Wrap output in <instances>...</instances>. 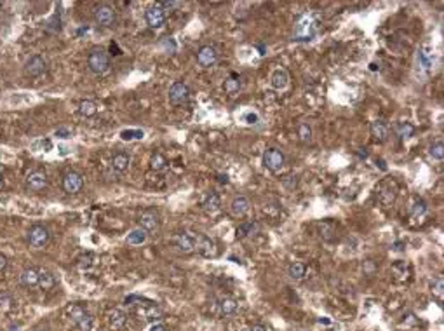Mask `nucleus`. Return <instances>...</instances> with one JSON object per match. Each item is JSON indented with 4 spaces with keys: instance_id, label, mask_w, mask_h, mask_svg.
Returning a JSON list of instances; mask_svg holds the SVG:
<instances>
[{
    "instance_id": "nucleus-1",
    "label": "nucleus",
    "mask_w": 444,
    "mask_h": 331,
    "mask_svg": "<svg viewBox=\"0 0 444 331\" xmlns=\"http://www.w3.org/2000/svg\"><path fill=\"white\" fill-rule=\"evenodd\" d=\"M87 68L96 75H105L110 72V56L103 49H93L87 56Z\"/></svg>"
},
{
    "instance_id": "nucleus-2",
    "label": "nucleus",
    "mask_w": 444,
    "mask_h": 331,
    "mask_svg": "<svg viewBox=\"0 0 444 331\" xmlns=\"http://www.w3.org/2000/svg\"><path fill=\"white\" fill-rule=\"evenodd\" d=\"M194 242H195V251L200 253L202 256H206V258H213L218 253L216 242L211 237L204 235V233H194Z\"/></svg>"
},
{
    "instance_id": "nucleus-3",
    "label": "nucleus",
    "mask_w": 444,
    "mask_h": 331,
    "mask_svg": "<svg viewBox=\"0 0 444 331\" xmlns=\"http://www.w3.org/2000/svg\"><path fill=\"white\" fill-rule=\"evenodd\" d=\"M284 153L277 149H268L263 153V166L272 173H277L284 167Z\"/></svg>"
},
{
    "instance_id": "nucleus-4",
    "label": "nucleus",
    "mask_w": 444,
    "mask_h": 331,
    "mask_svg": "<svg viewBox=\"0 0 444 331\" xmlns=\"http://www.w3.org/2000/svg\"><path fill=\"white\" fill-rule=\"evenodd\" d=\"M190 98V89L185 82H174L169 87V101L173 105H183Z\"/></svg>"
},
{
    "instance_id": "nucleus-5",
    "label": "nucleus",
    "mask_w": 444,
    "mask_h": 331,
    "mask_svg": "<svg viewBox=\"0 0 444 331\" xmlns=\"http://www.w3.org/2000/svg\"><path fill=\"white\" fill-rule=\"evenodd\" d=\"M49 241V230L42 225H33L28 230V242L30 246L33 248H42Z\"/></svg>"
},
{
    "instance_id": "nucleus-6",
    "label": "nucleus",
    "mask_w": 444,
    "mask_h": 331,
    "mask_svg": "<svg viewBox=\"0 0 444 331\" xmlns=\"http://www.w3.org/2000/svg\"><path fill=\"white\" fill-rule=\"evenodd\" d=\"M94 21H96L99 26H112L115 21L114 7H110V5H106V4L98 5V7L94 9Z\"/></svg>"
},
{
    "instance_id": "nucleus-7",
    "label": "nucleus",
    "mask_w": 444,
    "mask_h": 331,
    "mask_svg": "<svg viewBox=\"0 0 444 331\" xmlns=\"http://www.w3.org/2000/svg\"><path fill=\"white\" fill-rule=\"evenodd\" d=\"M145 19H147L148 26H152V28H161V26H164V23H165L164 9H162L159 4L148 7L147 13H145Z\"/></svg>"
},
{
    "instance_id": "nucleus-8",
    "label": "nucleus",
    "mask_w": 444,
    "mask_h": 331,
    "mask_svg": "<svg viewBox=\"0 0 444 331\" xmlns=\"http://www.w3.org/2000/svg\"><path fill=\"white\" fill-rule=\"evenodd\" d=\"M84 187V178L75 171H68L63 176V188L66 194H77Z\"/></svg>"
},
{
    "instance_id": "nucleus-9",
    "label": "nucleus",
    "mask_w": 444,
    "mask_h": 331,
    "mask_svg": "<svg viewBox=\"0 0 444 331\" xmlns=\"http://www.w3.org/2000/svg\"><path fill=\"white\" fill-rule=\"evenodd\" d=\"M46 70H47V65L42 56H32V58L25 63L26 77H40L42 73H46Z\"/></svg>"
},
{
    "instance_id": "nucleus-10",
    "label": "nucleus",
    "mask_w": 444,
    "mask_h": 331,
    "mask_svg": "<svg viewBox=\"0 0 444 331\" xmlns=\"http://www.w3.org/2000/svg\"><path fill=\"white\" fill-rule=\"evenodd\" d=\"M216 60H218V52H216L214 47L202 46L199 51H197V63H199L200 66H204V68L213 66V65L216 63Z\"/></svg>"
},
{
    "instance_id": "nucleus-11",
    "label": "nucleus",
    "mask_w": 444,
    "mask_h": 331,
    "mask_svg": "<svg viewBox=\"0 0 444 331\" xmlns=\"http://www.w3.org/2000/svg\"><path fill=\"white\" fill-rule=\"evenodd\" d=\"M46 185H47V176L44 171L35 169V171H32V173H28V176H26V187H28L30 190L38 192V190H42V188H46Z\"/></svg>"
},
{
    "instance_id": "nucleus-12",
    "label": "nucleus",
    "mask_w": 444,
    "mask_h": 331,
    "mask_svg": "<svg viewBox=\"0 0 444 331\" xmlns=\"http://www.w3.org/2000/svg\"><path fill=\"white\" fill-rule=\"evenodd\" d=\"M174 244H176L178 251L181 253H192L195 251V242H194V233L192 232H181L174 237Z\"/></svg>"
},
{
    "instance_id": "nucleus-13",
    "label": "nucleus",
    "mask_w": 444,
    "mask_h": 331,
    "mask_svg": "<svg viewBox=\"0 0 444 331\" xmlns=\"http://www.w3.org/2000/svg\"><path fill=\"white\" fill-rule=\"evenodd\" d=\"M251 209V202L247 197H235V199L232 200V204H230V213H232L233 216L241 218V216H246L247 213H249Z\"/></svg>"
},
{
    "instance_id": "nucleus-14",
    "label": "nucleus",
    "mask_w": 444,
    "mask_h": 331,
    "mask_svg": "<svg viewBox=\"0 0 444 331\" xmlns=\"http://www.w3.org/2000/svg\"><path fill=\"white\" fill-rule=\"evenodd\" d=\"M138 223H140V229H143L145 232H153V230L159 229V218H157L155 213L152 211H145L141 213L140 220H138Z\"/></svg>"
},
{
    "instance_id": "nucleus-15",
    "label": "nucleus",
    "mask_w": 444,
    "mask_h": 331,
    "mask_svg": "<svg viewBox=\"0 0 444 331\" xmlns=\"http://www.w3.org/2000/svg\"><path fill=\"white\" fill-rule=\"evenodd\" d=\"M288 82H289V75L284 68H277V70H274V73L270 75V85L277 91L286 89V87H288Z\"/></svg>"
},
{
    "instance_id": "nucleus-16",
    "label": "nucleus",
    "mask_w": 444,
    "mask_h": 331,
    "mask_svg": "<svg viewBox=\"0 0 444 331\" xmlns=\"http://www.w3.org/2000/svg\"><path fill=\"white\" fill-rule=\"evenodd\" d=\"M106 317H108V324H110V328H114V330H122V328L126 326L127 314L124 312V310L112 309Z\"/></svg>"
},
{
    "instance_id": "nucleus-17",
    "label": "nucleus",
    "mask_w": 444,
    "mask_h": 331,
    "mask_svg": "<svg viewBox=\"0 0 444 331\" xmlns=\"http://www.w3.org/2000/svg\"><path fill=\"white\" fill-rule=\"evenodd\" d=\"M202 209L206 213H209V215H214V213H218L221 209V199L218 194H207L206 199L202 200Z\"/></svg>"
},
{
    "instance_id": "nucleus-18",
    "label": "nucleus",
    "mask_w": 444,
    "mask_h": 331,
    "mask_svg": "<svg viewBox=\"0 0 444 331\" xmlns=\"http://www.w3.org/2000/svg\"><path fill=\"white\" fill-rule=\"evenodd\" d=\"M19 282L25 288H35L38 286V270L37 268H25L19 276Z\"/></svg>"
},
{
    "instance_id": "nucleus-19",
    "label": "nucleus",
    "mask_w": 444,
    "mask_h": 331,
    "mask_svg": "<svg viewBox=\"0 0 444 331\" xmlns=\"http://www.w3.org/2000/svg\"><path fill=\"white\" fill-rule=\"evenodd\" d=\"M38 286L44 291H49L56 286V276L51 270H38Z\"/></svg>"
},
{
    "instance_id": "nucleus-20",
    "label": "nucleus",
    "mask_w": 444,
    "mask_h": 331,
    "mask_svg": "<svg viewBox=\"0 0 444 331\" xmlns=\"http://www.w3.org/2000/svg\"><path fill=\"white\" fill-rule=\"evenodd\" d=\"M87 314L89 312L82 305H72V307H68L66 309V315H68V319H70V323H72L73 326H77V324L81 323L82 319H84Z\"/></svg>"
},
{
    "instance_id": "nucleus-21",
    "label": "nucleus",
    "mask_w": 444,
    "mask_h": 331,
    "mask_svg": "<svg viewBox=\"0 0 444 331\" xmlns=\"http://www.w3.org/2000/svg\"><path fill=\"white\" fill-rule=\"evenodd\" d=\"M129 164H131V157L124 152L115 153L114 159H112V167L115 171H118V173H124V171L129 169Z\"/></svg>"
},
{
    "instance_id": "nucleus-22",
    "label": "nucleus",
    "mask_w": 444,
    "mask_h": 331,
    "mask_svg": "<svg viewBox=\"0 0 444 331\" xmlns=\"http://www.w3.org/2000/svg\"><path fill=\"white\" fill-rule=\"evenodd\" d=\"M218 312L220 315L227 317V315H233L237 312V301L233 298H221L218 303Z\"/></svg>"
},
{
    "instance_id": "nucleus-23",
    "label": "nucleus",
    "mask_w": 444,
    "mask_h": 331,
    "mask_svg": "<svg viewBox=\"0 0 444 331\" xmlns=\"http://www.w3.org/2000/svg\"><path fill=\"white\" fill-rule=\"evenodd\" d=\"M140 314L143 315L145 321H159V319H162L161 309H159L157 305H153V301H150L147 307L140 309Z\"/></svg>"
},
{
    "instance_id": "nucleus-24",
    "label": "nucleus",
    "mask_w": 444,
    "mask_h": 331,
    "mask_svg": "<svg viewBox=\"0 0 444 331\" xmlns=\"http://www.w3.org/2000/svg\"><path fill=\"white\" fill-rule=\"evenodd\" d=\"M371 134L375 136L378 141H385L387 140V136H389V128H387V124H385L383 120H375V122L371 124Z\"/></svg>"
},
{
    "instance_id": "nucleus-25",
    "label": "nucleus",
    "mask_w": 444,
    "mask_h": 331,
    "mask_svg": "<svg viewBox=\"0 0 444 331\" xmlns=\"http://www.w3.org/2000/svg\"><path fill=\"white\" fill-rule=\"evenodd\" d=\"M147 237H148V233L145 232L143 229H134L127 233V244H131V246H141V244L147 241Z\"/></svg>"
},
{
    "instance_id": "nucleus-26",
    "label": "nucleus",
    "mask_w": 444,
    "mask_h": 331,
    "mask_svg": "<svg viewBox=\"0 0 444 331\" xmlns=\"http://www.w3.org/2000/svg\"><path fill=\"white\" fill-rule=\"evenodd\" d=\"M96 112H98V106L94 101L84 99V101H81V105H79V114H81L82 117H93V115H96Z\"/></svg>"
},
{
    "instance_id": "nucleus-27",
    "label": "nucleus",
    "mask_w": 444,
    "mask_h": 331,
    "mask_svg": "<svg viewBox=\"0 0 444 331\" xmlns=\"http://www.w3.org/2000/svg\"><path fill=\"white\" fill-rule=\"evenodd\" d=\"M305 272H307V268H305V265L300 264V262H295V264H291V265H289V268H288L289 277H291V279H295V281L303 279Z\"/></svg>"
},
{
    "instance_id": "nucleus-28",
    "label": "nucleus",
    "mask_w": 444,
    "mask_h": 331,
    "mask_svg": "<svg viewBox=\"0 0 444 331\" xmlns=\"http://www.w3.org/2000/svg\"><path fill=\"white\" fill-rule=\"evenodd\" d=\"M223 89H225V93H227V94L239 93V91H241V81H239L235 75L229 77V79L225 81V84H223Z\"/></svg>"
},
{
    "instance_id": "nucleus-29",
    "label": "nucleus",
    "mask_w": 444,
    "mask_h": 331,
    "mask_svg": "<svg viewBox=\"0 0 444 331\" xmlns=\"http://www.w3.org/2000/svg\"><path fill=\"white\" fill-rule=\"evenodd\" d=\"M260 230V225L258 223H244V225H241L239 229H237V237H247V235H254V233Z\"/></svg>"
},
{
    "instance_id": "nucleus-30",
    "label": "nucleus",
    "mask_w": 444,
    "mask_h": 331,
    "mask_svg": "<svg viewBox=\"0 0 444 331\" xmlns=\"http://www.w3.org/2000/svg\"><path fill=\"white\" fill-rule=\"evenodd\" d=\"M428 155H430L434 161L441 162L444 159V147H443V141H436L434 145H430L428 149Z\"/></svg>"
},
{
    "instance_id": "nucleus-31",
    "label": "nucleus",
    "mask_w": 444,
    "mask_h": 331,
    "mask_svg": "<svg viewBox=\"0 0 444 331\" xmlns=\"http://www.w3.org/2000/svg\"><path fill=\"white\" fill-rule=\"evenodd\" d=\"M165 164H167V161H165L162 153H153L152 159H150V167L153 171H162L165 167Z\"/></svg>"
},
{
    "instance_id": "nucleus-32",
    "label": "nucleus",
    "mask_w": 444,
    "mask_h": 331,
    "mask_svg": "<svg viewBox=\"0 0 444 331\" xmlns=\"http://www.w3.org/2000/svg\"><path fill=\"white\" fill-rule=\"evenodd\" d=\"M145 136V132L141 129H126V131L120 132V138L124 141H131V140H141Z\"/></svg>"
},
{
    "instance_id": "nucleus-33",
    "label": "nucleus",
    "mask_w": 444,
    "mask_h": 331,
    "mask_svg": "<svg viewBox=\"0 0 444 331\" xmlns=\"http://www.w3.org/2000/svg\"><path fill=\"white\" fill-rule=\"evenodd\" d=\"M425 213H427V204L423 202V200H416V202L413 204V208H411V216L422 218Z\"/></svg>"
},
{
    "instance_id": "nucleus-34",
    "label": "nucleus",
    "mask_w": 444,
    "mask_h": 331,
    "mask_svg": "<svg viewBox=\"0 0 444 331\" xmlns=\"http://www.w3.org/2000/svg\"><path fill=\"white\" fill-rule=\"evenodd\" d=\"M298 136H300V140L305 141V143L312 140V129H310L309 124L301 122L300 126H298Z\"/></svg>"
},
{
    "instance_id": "nucleus-35",
    "label": "nucleus",
    "mask_w": 444,
    "mask_h": 331,
    "mask_svg": "<svg viewBox=\"0 0 444 331\" xmlns=\"http://www.w3.org/2000/svg\"><path fill=\"white\" fill-rule=\"evenodd\" d=\"M414 128L411 126V124H397V128H395V132H397V136H401V138H410L411 134H413Z\"/></svg>"
},
{
    "instance_id": "nucleus-36",
    "label": "nucleus",
    "mask_w": 444,
    "mask_h": 331,
    "mask_svg": "<svg viewBox=\"0 0 444 331\" xmlns=\"http://www.w3.org/2000/svg\"><path fill=\"white\" fill-rule=\"evenodd\" d=\"M75 328H77V330H79V331H91V328H93V315H91V314H87L84 319H82L81 323L77 324Z\"/></svg>"
},
{
    "instance_id": "nucleus-37",
    "label": "nucleus",
    "mask_w": 444,
    "mask_h": 331,
    "mask_svg": "<svg viewBox=\"0 0 444 331\" xmlns=\"http://www.w3.org/2000/svg\"><path fill=\"white\" fill-rule=\"evenodd\" d=\"M443 289H444V281H443V277H436V279L432 281V291L437 295V297H443Z\"/></svg>"
},
{
    "instance_id": "nucleus-38",
    "label": "nucleus",
    "mask_w": 444,
    "mask_h": 331,
    "mask_svg": "<svg viewBox=\"0 0 444 331\" xmlns=\"http://www.w3.org/2000/svg\"><path fill=\"white\" fill-rule=\"evenodd\" d=\"M395 199V192L392 190V187H389L387 190H381V194H380V200L383 204H390L392 200Z\"/></svg>"
},
{
    "instance_id": "nucleus-39",
    "label": "nucleus",
    "mask_w": 444,
    "mask_h": 331,
    "mask_svg": "<svg viewBox=\"0 0 444 331\" xmlns=\"http://www.w3.org/2000/svg\"><path fill=\"white\" fill-rule=\"evenodd\" d=\"M13 298L11 295H0V310H9L13 307Z\"/></svg>"
},
{
    "instance_id": "nucleus-40",
    "label": "nucleus",
    "mask_w": 444,
    "mask_h": 331,
    "mask_svg": "<svg viewBox=\"0 0 444 331\" xmlns=\"http://www.w3.org/2000/svg\"><path fill=\"white\" fill-rule=\"evenodd\" d=\"M161 44H164V46L167 47V49H165L167 52H174V51H176V44H174L173 40H171V38H164V40H162Z\"/></svg>"
},
{
    "instance_id": "nucleus-41",
    "label": "nucleus",
    "mask_w": 444,
    "mask_h": 331,
    "mask_svg": "<svg viewBox=\"0 0 444 331\" xmlns=\"http://www.w3.org/2000/svg\"><path fill=\"white\" fill-rule=\"evenodd\" d=\"M159 5H161V7L164 9V13H165L167 9H176V7H180L181 4H180V2H161Z\"/></svg>"
},
{
    "instance_id": "nucleus-42",
    "label": "nucleus",
    "mask_w": 444,
    "mask_h": 331,
    "mask_svg": "<svg viewBox=\"0 0 444 331\" xmlns=\"http://www.w3.org/2000/svg\"><path fill=\"white\" fill-rule=\"evenodd\" d=\"M5 268H7V256L4 253H0V277L5 272Z\"/></svg>"
},
{
    "instance_id": "nucleus-43",
    "label": "nucleus",
    "mask_w": 444,
    "mask_h": 331,
    "mask_svg": "<svg viewBox=\"0 0 444 331\" xmlns=\"http://www.w3.org/2000/svg\"><path fill=\"white\" fill-rule=\"evenodd\" d=\"M56 136H58V138H70L72 132L68 131V129H65V128H59L58 131H56Z\"/></svg>"
},
{
    "instance_id": "nucleus-44",
    "label": "nucleus",
    "mask_w": 444,
    "mask_h": 331,
    "mask_svg": "<svg viewBox=\"0 0 444 331\" xmlns=\"http://www.w3.org/2000/svg\"><path fill=\"white\" fill-rule=\"evenodd\" d=\"M150 331H167V328H165L162 323H155V324H152Z\"/></svg>"
},
{
    "instance_id": "nucleus-45",
    "label": "nucleus",
    "mask_w": 444,
    "mask_h": 331,
    "mask_svg": "<svg viewBox=\"0 0 444 331\" xmlns=\"http://www.w3.org/2000/svg\"><path fill=\"white\" fill-rule=\"evenodd\" d=\"M244 119L247 120L249 124H254V122H258V115H256V114H247Z\"/></svg>"
},
{
    "instance_id": "nucleus-46",
    "label": "nucleus",
    "mask_w": 444,
    "mask_h": 331,
    "mask_svg": "<svg viewBox=\"0 0 444 331\" xmlns=\"http://www.w3.org/2000/svg\"><path fill=\"white\" fill-rule=\"evenodd\" d=\"M244 331H266V328L262 326V324H253V326L247 328V330H244Z\"/></svg>"
},
{
    "instance_id": "nucleus-47",
    "label": "nucleus",
    "mask_w": 444,
    "mask_h": 331,
    "mask_svg": "<svg viewBox=\"0 0 444 331\" xmlns=\"http://www.w3.org/2000/svg\"><path fill=\"white\" fill-rule=\"evenodd\" d=\"M9 331H23L21 326H17V324H13V326H9Z\"/></svg>"
},
{
    "instance_id": "nucleus-48",
    "label": "nucleus",
    "mask_w": 444,
    "mask_h": 331,
    "mask_svg": "<svg viewBox=\"0 0 444 331\" xmlns=\"http://www.w3.org/2000/svg\"><path fill=\"white\" fill-rule=\"evenodd\" d=\"M2 183H4V178H2V173H0V187H2Z\"/></svg>"
}]
</instances>
